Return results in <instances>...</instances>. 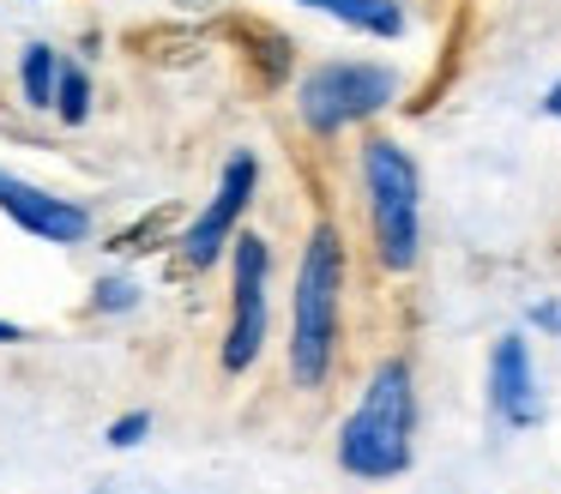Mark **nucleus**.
Here are the masks:
<instances>
[{
  "instance_id": "1",
  "label": "nucleus",
  "mask_w": 561,
  "mask_h": 494,
  "mask_svg": "<svg viewBox=\"0 0 561 494\" xmlns=\"http://www.w3.org/2000/svg\"><path fill=\"white\" fill-rule=\"evenodd\" d=\"M411 452H416V386H411V368L392 356L368 374L356 410L344 416L339 464L363 482H387L411 470Z\"/></svg>"
},
{
  "instance_id": "2",
  "label": "nucleus",
  "mask_w": 561,
  "mask_h": 494,
  "mask_svg": "<svg viewBox=\"0 0 561 494\" xmlns=\"http://www.w3.org/2000/svg\"><path fill=\"white\" fill-rule=\"evenodd\" d=\"M339 313H344V241L332 223H314L296 265L290 301V380L302 392H320L339 356Z\"/></svg>"
},
{
  "instance_id": "3",
  "label": "nucleus",
  "mask_w": 561,
  "mask_h": 494,
  "mask_svg": "<svg viewBox=\"0 0 561 494\" xmlns=\"http://www.w3.org/2000/svg\"><path fill=\"white\" fill-rule=\"evenodd\" d=\"M363 193H368V235L387 272H411L423 253V175L416 157L387 133L363 139Z\"/></svg>"
},
{
  "instance_id": "4",
  "label": "nucleus",
  "mask_w": 561,
  "mask_h": 494,
  "mask_svg": "<svg viewBox=\"0 0 561 494\" xmlns=\"http://www.w3.org/2000/svg\"><path fill=\"white\" fill-rule=\"evenodd\" d=\"M399 103V72L380 60H320L302 84H296V115L314 139H332L344 127H363L380 108Z\"/></svg>"
},
{
  "instance_id": "5",
  "label": "nucleus",
  "mask_w": 561,
  "mask_h": 494,
  "mask_svg": "<svg viewBox=\"0 0 561 494\" xmlns=\"http://www.w3.org/2000/svg\"><path fill=\"white\" fill-rule=\"evenodd\" d=\"M266 272H272V248L260 235H236V296H230V332H224V368L230 374H248L266 349V325H272V308H266Z\"/></svg>"
},
{
  "instance_id": "6",
  "label": "nucleus",
  "mask_w": 561,
  "mask_h": 494,
  "mask_svg": "<svg viewBox=\"0 0 561 494\" xmlns=\"http://www.w3.org/2000/svg\"><path fill=\"white\" fill-rule=\"evenodd\" d=\"M254 181H260L254 151H236L230 163H224V181H218V193H211V205L194 217V229L182 235V253H187L194 272H206V265L236 241V223H242L248 199H254Z\"/></svg>"
},
{
  "instance_id": "7",
  "label": "nucleus",
  "mask_w": 561,
  "mask_h": 494,
  "mask_svg": "<svg viewBox=\"0 0 561 494\" xmlns=\"http://www.w3.org/2000/svg\"><path fill=\"white\" fill-rule=\"evenodd\" d=\"M0 211L13 217L25 235L61 241V248H73V241L91 235V211H85V205L61 199V193H43V187H31V181H19V175H0Z\"/></svg>"
},
{
  "instance_id": "8",
  "label": "nucleus",
  "mask_w": 561,
  "mask_h": 494,
  "mask_svg": "<svg viewBox=\"0 0 561 494\" xmlns=\"http://www.w3.org/2000/svg\"><path fill=\"white\" fill-rule=\"evenodd\" d=\"M489 410H495V422H507V428H531V422L543 416L531 349H525L519 332L495 337V356H489Z\"/></svg>"
},
{
  "instance_id": "9",
  "label": "nucleus",
  "mask_w": 561,
  "mask_h": 494,
  "mask_svg": "<svg viewBox=\"0 0 561 494\" xmlns=\"http://www.w3.org/2000/svg\"><path fill=\"white\" fill-rule=\"evenodd\" d=\"M296 7H314V12H327V19H339V24H351V31H363V36H404V7L399 0H296Z\"/></svg>"
},
{
  "instance_id": "10",
  "label": "nucleus",
  "mask_w": 561,
  "mask_h": 494,
  "mask_svg": "<svg viewBox=\"0 0 561 494\" xmlns=\"http://www.w3.org/2000/svg\"><path fill=\"white\" fill-rule=\"evenodd\" d=\"M61 67H67V60L55 55L49 43H31L25 48V103L31 108H49L55 103V91H61Z\"/></svg>"
},
{
  "instance_id": "11",
  "label": "nucleus",
  "mask_w": 561,
  "mask_h": 494,
  "mask_svg": "<svg viewBox=\"0 0 561 494\" xmlns=\"http://www.w3.org/2000/svg\"><path fill=\"white\" fill-rule=\"evenodd\" d=\"M55 108H61L67 127H79V120L91 115V79L79 67H61V91H55Z\"/></svg>"
},
{
  "instance_id": "12",
  "label": "nucleus",
  "mask_w": 561,
  "mask_h": 494,
  "mask_svg": "<svg viewBox=\"0 0 561 494\" xmlns=\"http://www.w3.org/2000/svg\"><path fill=\"white\" fill-rule=\"evenodd\" d=\"M98 308L103 313H127V308H134V284H127V277H103V284H98Z\"/></svg>"
},
{
  "instance_id": "13",
  "label": "nucleus",
  "mask_w": 561,
  "mask_h": 494,
  "mask_svg": "<svg viewBox=\"0 0 561 494\" xmlns=\"http://www.w3.org/2000/svg\"><path fill=\"white\" fill-rule=\"evenodd\" d=\"M146 434H151V416H146V410H134V416H122L110 428V446H139Z\"/></svg>"
},
{
  "instance_id": "14",
  "label": "nucleus",
  "mask_w": 561,
  "mask_h": 494,
  "mask_svg": "<svg viewBox=\"0 0 561 494\" xmlns=\"http://www.w3.org/2000/svg\"><path fill=\"white\" fill-rule=\"evenodd\" d=\"M543 115H556V120H561V79L549 84V96H543Z\"/></svg>"
},
{
  "instance_id": "15",
  "label": "nucleus",
  "mask_w": 561,
  "mask_h": 494,
  "mask_svg": "<svg viewBox=\"0 0 561 494\" xmlns=\"http://www.w3.org/2000/svg\"><path fill=\"white\" fill-rule=\"evenodd\" d=\"M19 337H25V332H19L13 320H0V344H19Z\"/></svg>"
}]
</instances>
